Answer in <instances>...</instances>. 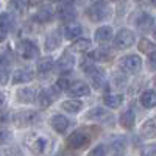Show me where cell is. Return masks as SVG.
I'll list each match as a JSON object with an SVG mask.
<instances>
[{
	"instance_id": "1",
	"label": "cell",
	"mask_w": 156,
	"mask_h": 156,
	"mask_svg": "<svg viewBox=\"0 0 156 156\" xmlns=\"http://www.w3.org/2000/svg\"><path fill=\"white\" fill-rule=\"evenodd\" d=\"M17 55L22 58V59H34L39 56V48L37 45L30 41V39H22V41L17 44Z\"/></svg>"
},
{
	"instance_id": "2",
	"label": "cell",
	"mask_w": 156,
	"mask_h": 156,
	"mask_svg": "<svg viewBox=\"0 0 156 156\" xmlns=\"http://www.w3.org/2000/svg\"><path fill=\"white\" fill-rule=\"evenodd\" d=\"M83 69H84V73L89 76L92 87L94 89H100L103 81H105V72H103L101 69H98L97 66H94V64H90V62H84Z\"/></svg>"
},
{
	"instance_id": "3",
	"label": "cell",
	"mask_w": 156,
	"mask_h": 156,
	"mask_svg": "<svg viewBox=\"0 0 156 156\" xmlns=\"http://www.w3.org/2000/svg\"><path fill=\"white\" fill-rule=\"evenodd\" d=\"M119 66L126 73H137L142 67V59L137 55H126V56L120 58Z\"/></svg>"
},
{
	"instance_id": "4",
	"label": "cell",
	"mask_w": 156,
	"mask_h": 156,
	"mask_svg": "<svg viewBox=\"0 0 156 156\" xmlns=\"http://www.w3.org/2000/svg\"><path fill=\"white\" fill-rule=\"evenodd\" d=\"M109 14V6L105 2H95L87 9V17L92 22H100Z\"/></svg>"
},
{
	"instance_id": "5",
	"label": "cell",
	"mask_w": 156,
	"mask_h": 156,
	"mask_svg": "<svg viewBox=\"0 0 156 156\" xmlns=\"http://www.w3.org/2000/svg\"><path fill=\"white\" fill-rule=\"evenodd\" d=\"M134 41H136V37H134L133 31L128 28H122L114 37V47L115 48H128L134 44Z\"/></svg>"
},
{
	"instance_id": "6",
	"label": "cell",
	"mask_w": 156,
	"mask_h": 156,
	"mask_svg": "<svg viewBox=\"0 0 156 156\" xmlns=\"http://www.w3.org/2000/svg\"><path fill=\"white\" fill-rule=\"evenodd\" d=\"M90 144V136L83 133V131H73L69 137H67V147L70 148H84L86 145Z\"/></svg>"
},
{
	"instance_id": "7",
	"label": "cell",
	"mask_w": 156,
	"mask_h": 156,
	"mask_svg": "<svg viewBox=\"0 0 156 156\" xmlns=\"http://www.w3.org/2000/svg\"><path fill=\"white\" fill-rule=\"evenodd\" d=\"M39 120V114L34 111H22L17 112L12 117V122H14L17 126H28V125H34Z\"/></svg>"
},
{
	"instance_id": "8",
	"label": "cell",
	"mask_w": 156,
	"mask_h": 156,
	"mask_svg": "<svg viewBox=\"0 0 156 156\" xmlns=\"http://www.w3.org/2000/svg\"><path fill=\"white\" fill-rule=\"evenodd\" d=\"M67 92L72 97H84L90 92V87L84 83V81H75L73 84H69Z\"/></svg>"
},
{
	"instance_id": "9",
	"label": "cell",
	"mask_w": 156,
	"mask_h": 156,
	"mask_svg": "<svg viewBox=\"0 0 156 156\" xmlns=\"http://www.w3.org/2000/svg\"><path fill=\"white\" fill-rule=\"evenodd\" d=\"M56 66L59 69V72H70L75 66V59L72 56L70 51H64V53L61 55V58L58 59Z\"/></svg>"
},
{
	"instance_id": "10",
	"label": "cell",
	"mask_w": 156,
	"mask_h": 156,
	"mask_svg": "<svg viewBox=\"0 0 156 156\" xmlns=\"http://www.w3.org/2000/svg\"><path fill=\"white\" fill-rule=\"evenodd\" d=\"M50 125H51V128H53L56 133H64L69 128L70 120L67 119V117L61 115V114H56V115H53L50 119Z\"/></svg>"
},
{
	"instance_id": "11",
	"label": "cell",
	"mask_w": 156,
	"mask_h": 156,
	"mask_svg": "<svg viewBox=\"0 0 156 156\" xmlns=\"http://www.w3.org/2000/svg\"><path fill=\"white\" fill-rule=\"evenodd\" d=\"M34 78V73L27 69V67H20L17 70H14V75H12V83L14 84H20V83H28Z\"/></svg>"
},
{
	"instance_id": "12",
	"label": "cell",
	"mask_w": 156,
	"mask_h": 156,
	"mask_svg": "<svg viewBox=\"0 0 156 156\" xmlns=\"http://www.w3.org/2000/svg\"><path fill=\"white\" fill-rule=\"evenodd\" d=\"M154 23V19L153 16H150L148 12H140V14L136 17V27L140 30V31H147L153 27Z\"/></svg>"
},
{
	"instance_id": "13",
	"label": "cell",
	"mask_w": 156,
	"mask_h": 156,
	"mask_svg": "<svg viewBox=\"0 0 156 156\" xmlns=\"http://www.w3.org/2000/svg\"><path fill=\"white\" fill-rule=\"evenodd\" d=\"M62 31H64V37L69 39V41H72V39L80 37V34L83 33V28H81L80 23H76V22H69L66 27H64Z\"/></svg>"
},
{
	"instance_id": "14",
	"label": "cell",
	"mask_w": 156,
	"mask_h": 156,
	"mask_svg": "<svg viewBox=\"0 0 156 156\" xmlns=\"http://www.w3.org/2000/svg\"><path fill=\"white\" fill-rule=\"evenodd\" d=\"M28 145H30V150L36 154L39 153H44L45 150V145H47V139L42 137V136H33L30 140H28Z\"/></svg>"
},
{
	"instance_id": "15",
	"label": "cell",
	"mask_w": 156,
	"mask_h": 156,
	"mask_svg": "<svg viewBox=\"0 0 156 156\" xmlns=\"http://www.w3.org/2000/svg\"><path fill=\"white\" fill-rule=\"evenodd\" d=\"M140 134L142 137H156V115L151 117V119H148L144 125L140 126Z\"/></svg>"
},
{
	"instance_id": "16",
	"label": "cell",
	"mask_w": 156,
	"mask_h": 156,
	"mask_svg": "<svg viewBox=\"0 0 156 156\" xmlns=\"http://www.w3.org/2000/svg\"><path fill=\"white\" fill-rule=\"evenodd\" d=\"M17 100L20 103H33L36 100V90L33 87H20L17 90Z\"/></svg>"
},
{
	"instance_id": "17",
	"label": "cell",
	"mask_w": 156,
	"mask_h": 156,
	"mask_svg": "<svg viewBox=\"0 0 156 156\" xmlns=\"http://www.w3.org/2000/svg\"><path fill=\"white\" fill-rule=\"evenodd\" d=\"M59 45H61V37H59V34H58L56 31L48 33L47 37H45V42H44L45 50H47V51H53V50H56Z\"/></svg>"
},
{
	"instance_id": "18",
	"label": "cell",
	"mask_w": 156,
	"mask_h": 156,
	"mask_svg": "<svg viewBox=\"0 0 156 156\" xmlns=\"http://www.w3.org/2000/svg\"><path fill=\"white\" fill-rule=\"evenodd\" d=\"M9 59L0 53V84H6L8 76H9Z\"/></svg>"
},
{
	"instance_id": "19",
	"label": "cell",
	"mask_w": 156,
	"mask_h": 156,
	"mask_svg": "<svg viewBox=\"0 0 156 156\" xmlns=\"http://www.w3.org/2000/svg\"><path fill=\"white\" fill-rule=\"evenodd\" d=\"M51 17H53V9H51L50 6H42L41 9H39L36 14H34V20L39 22V23H48L51 20Z\"/></svg>"
},
{
	"instance_id": "20",
	"label": "cell",
	"mask_w": 156,
	"mask_h": 156,
	"mask_svg": "<svg viewBox=\"0 0 156 156\" xmlns=\"http://www.w3.org/2000/svg\"><path fill=\"white\" fill-rule=\"evenodd\" d=\"M108 117H109V112L103 108H94L86 114V119L92 120V122H103L105 119H108Z\"/></svg>"
},
{
	"instance_id": "21",
	"label": "cell",
	"mask_w": 156,
	"mask_h": 156,
	"mask_svg": "<svg viewBox=\"0 0 156 156\" xmlns=\"http://www.w3.org/2000/svg\"><path fill=\"white\" fill-rule=\"evenodd\" d=\"M89 58L94 59V61H100V62H106L112 58V53L106 48H97L94 51H90L89 53Z\"/></svg>"
},
{
	"instance_id": "22",
	"label": "cell",
	"mask_w": 156,
	"mask_h": 156,
	"mask_svg": "<svg viewBox=\"0 0 156 156\" xmlns=\"http://www.w3.org/2000/svg\"><path fill=\"white\" fill-rule=\"evenodd\" d=\"M112 37V28L111 27H100L95 31V41L98 44H106Z\"/></svg>"
},
{
	"instance_id": "23",
	"label": "cell",
	"mask_w": 156,
	"mask_h": 156,
	"mask_svg": "<svg viewBox=\"0 0 156 156\" xmlns=\"http://www.w3.org/2000/svg\"><path fill=\"white\" fill-rule=\"evenodd\" d=\"M140 105L144 108H154L156 106V92L154 90H145L140 95Z\"/></svg>"
},
{
	"instance_id": "24",
	"label": "cell",
	"mask_w": 156,
	"mask_h": 156,
	"mask_svg": "<svg viewBox=\"0 0 156 156\" xmlns=\"http://www.w3.org/2000/svg\"><path fill=\"white\" fill-rule=\"evenodd\" d=\"M61 108L69 114H78L83 108V103L80 100H67V101H62Z\"/></svg>"
},
{
	"instance_id": "25",
	"label": "cell",
	"mask_w": 156,
	"mask_h": 156,
	"mask_svg": "<svg viewBox=\"0 0 156 156\" xmlns=\"http://www.w3.org/2000/svg\"><path fill=\"white\" fill-rule=\"evenodd\" d=\"M27 5H28V0H11L8 3V8L11 9L12 14H23L25 9H27Z\"/></svg>"
},
{
	"instance_id": "26",
	"label": "cell",
	"mask_w": 156,
	"mask_h": 156,
	"mask_svg": "<svg viewBox=\"0 0 156 156\" xmlns=\"http://www.w3.org/2000/svg\"><path fill=\"white\" fill-rule=\"evenodd\" d=\"M134 120H136V115H134V112H133L131 109L125 111V112L120 115V119H119L120 125H122L125 129H131V128L134 126Z\"/></svg>"
},
{
	"instance_id": "27",
	"label": "cell",
	"mask_w": 156,
	"mask_h": 156,
	"mask_svg": "<svg viewBox=\"0 0 156 156\" xmlns=\"http://www.w3.org/2000/svg\"><path fill=\"white\" fill-rule=\"evenodd\" d=\"M58 14L62 20H72L75 17V9L72 3H66V5H61L58 8Z\"/></svg>"
},
{
	"instance_id": "28",
	"label": "cell",
	"mask_w": 156,
	"mask_h": 156,
	"mask_svg": "<svg viewBox=\"0 0 156 156\" xmlns=\"http://www.w3.org/2000/svg\"><path fill=\"white\" fill-rule=\"evenodd\" d=\"M103 103L108 106V108H119L122 103H123V97L120 94H112V95H105V98H103Z\"/></svg>"
},
{
	"instance_id": "29",
	"label": "cell",
	"mask_w": 156,
	"mask_h": 156,
	"mask_svg": "<svg viewBox=\"0 0 156 156\" xmlns=\"http://www.w3.org/2000/svg\"><path fill=\"white\" fill-rule=\"evenodd\" d=\"M55 100V97H53V94L50 92L48 89H44V90H41L39 92V95H37V101H39V105H41L42 108H47V106H50L51 105V101Z\"/></svg>"
},
{
	"instance_id": "30",
	"label": "cell",
	"mask_w": 156,
	"mask_h": 156,
	"mask_svg": "<svg viewBox=\"0 0 156 156\" xmlns=\"http://www.w3.org/2000/svg\"><path fill=\"white\" fill-rule=\"evenodd\" d=\"M51 69H53V58L45 56V58L39 59V62H37V70H39V73H48Z\"/></svg>"
},
{
	"instance_id": "31",
	"label": "cell",
	"mask_w": 156,
	"mask_h": 156,
	"mask_svg": "<svg viewBox=\"0 0 156 156\" xmlns=\"http://www.w3.org/2000/svg\"><path fill=\"white\" fill-rule=\"evenodd\" d=\"M12 25H14V16H12L11 12H3V14H0V28L9 31L12 28Z\"/></svg>"
},
{
	"instance_id": "32",
	"label": "cell",
	"mask_w": 156,
	"mask_h": 156,
	"mask_svg": "<svg viewBox=\"0 0 156 156\" xmlns=\"http://www.w3.org/2000/svg\"><path fill=\"white\" fill-rule=\"evenodd\" d=\"M89 48H90V41L84 39V37H78V41H75L72 44V50H75V51H86Z\"/></svg>"
},
{
	"instance_id": "33",
	"label": "cell",
	"mask_w": 156,
	"mask_h": 156,
	"mask_svg": "<svg viewBox=\"0 0 156 156\" xmlns=\"http://www.w3.org/2000/svg\"><path fill=\"white\" fill-rule=\"evenodd\" d=\"M125 150V139L123 137H117L115 140H112V151L114 153H123Z\"/></svg>"
},
{
	"instance_id": "34",
	"label": "cell",
	"mask_w": 156,
	"mask_h": 156,
	"mask_svg": "<svg viewBox=\"0 0 156 156\" xmlns=\"http://www.w3.org/2000/svg\"><path fill=\"white\" fill-rule=\"evenodd\" d=\"M153 47H154V45H153L150 41H147V39H142V41L139 42V50H140V51H151Z\"/></svg>"
},
{
	"instance_id": "35",
	"label": "cell",
	"mask_w": 156,
	"mask_h": 156,
	"mask_svg": "<svg viewBox=\"0 0 156 156\" xmlns=\"http://www.w3.org/2000/svg\"><path fill=\"white\" fill-rule=\"evenodd\" d=\"M9 139H11V133L5 128H0V144H6Z\"/></svg>"
},
{
	"instance_id": "36",
	"label": "cell",
	"mask_w": 156,
	"mask_h": 156,
	"mask_svg": "<svg viewBox=\"0 0 156 156\" xmlns=\"http://www.w3.org/2000/svg\"><path fill=\"white\" fill-rule=\"evenodd\" d=\"M148 62H150V67H151V69H156V50H153L151 53H150Z\"/></svg>"
},
{
	"instance_id": "37",
	"label": "cell",
	"mask_w": 156,
	"mask_h": 156,
	"mask_svg": "<svg viewBox=\"0 0 156 156\" xmlns=\"http://www.w3.org/2000/svg\"><path fill=\"white\" fill-rule=\"evenodd\" d=\"M56 86H58L59 89H67V87H69V80H66V78H59L58 83H56Z\"/></svg>"
},
{
	"instance_id": "38",
	"label": "cell",
	"mask_w": 156,
	"mask_h": 156,
	"mask_svg": "<svg viewBox=\"0 0 156 156\" xmlns=\"http://www.w3.org/2000/svg\"><path fill=\"white\" fill-rule=\"evenodd\" d=\"M144 153H145V154H150V156H156V144L148 145V147L144 150Z\"/></svg>"
},
{
	"instance_id": "39",
	"label": "cell",
	"mask_w": 156,
	"mask_h": 156,
	"mask_svg": "<svg viewBox=\"0 0 156 156\" xmlns=\"http://www.w3.org/2000/svg\"><path fill=\"white\" fill-rule=\"evenodd\" d=\"M105 153H106V150H105V147H103V145H98L97 148L90 150V154H105Z\"/></svg>"
},
{
	"instance_id": "40",
	"label": "cell",
	"mask_w": 156,
	"mask_h": 156,
	"mask_svg": "<svg viewBox=\"0 0 156 156\" xmlns=\"http://www.w3.org/2000/svg\"><path fill=\"white\" fill-rule=\"evenodd\" d=\"M6 34H8V31H6V30L0 28V41H3V39L6 37Z\"/></svg>"
},
{
	"instance_id": "41",
	"label": "cell",
	"mask_w": 156,
	"mask_h": 156,
	"mask_svg": "<svg viewBox=\"0 0 156 156\" xmlns=\"http://www.w3.org/2000/svg\"><path fill=\"white\" fill-rule=\"evenodd\" d=\"M3 103H5V94L2 92V90H0V106H2Z\"/></svg>"
},
{
	"instance_id": "42",
	"label": "cell",
	"mask_w": 156,
	"mask_h": 156,
	"mask_svg": "<svg viewBox=\"0 0 156 156\" xmlns=\"http://www.w3.org/2000/svg\"><path fill=\"white\" fill-rule=\"evenodd\" d=\"M37 3H41V0H28V5H31V6H34Z\"/></svg>"
},
{
	"instance_id": "43",
	"label": "cell",
	"mask_w": 156,
	"mask_h": 156,
	"mask_svg": "<svg viewBox=\"0 0 156 156\" xmlns=\"http://www.w3.org/2000/svg\"><path fill=\"white\" fill-rule=\"evenodd\" d=\"M150 3H151L153 6H156V0H150Z\"/></svg>"
},
{
	"instance_id": "44",
	"label": "cell",
	"mask_w": 156,
	"mask_h": 156,
	"mask_svg": "<svg viewBox=\"0 0 156 156\" xmlns=\"http://www.w3.org/2000/svg\"><path fill=\"white\" fill-rule=\"evenodd\" d=\"M153 37H154V41H156V28L153 30Z\"/></svg>"
},
{
	"instance_id": "45",
	"label": "cell",
	"mask_w": 156,
	"mask_h": 156,
	"mask_svg": "<svg viewBox=\"0 0 156 156\" xmlns=\"http://www.w3.org/2000/svg\"><path fill=\"white\" fill-rule=\"evenodd\" d=\"M50 2H61V0H50Z\"/></svg>"
},
{
	"instance_id": "46",
	"label": "cell",
	"mask_w": 156,
	"mask_h": 156,
	"mask_svg": "<svg viewBox=\"0 0 156 156\" xmlns=\"http://www.w3.org/2000/svg\"><path fill=\"white\" fill-rule=\"evenodd\" d=\"M112 2H120V0H112Z\"/></svg>"
},
{
	"instance_id": "47",
	"label": "cell",
	"mask_w": 156,
	"mask_h": 156,
	"mask_svg": "<svg viewBox=\"0 0 156 156\" xmlns=\"http://www.w3.org/2000/svg\"><path fill=\"white\" fill-rule=\"evenodd\" d=\"M154 86H156V76H154Z\"/></svg>"
}]
</instances>
